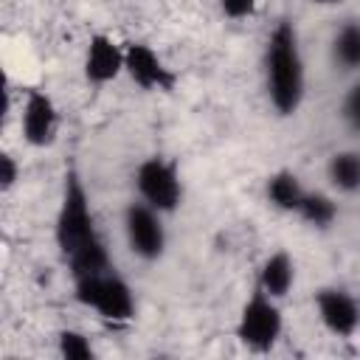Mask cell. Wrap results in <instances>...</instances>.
<instances>
[{
	"instance_id": "obj_1",
	"label": "cell",
	"mask_w": 360,
	"mask_h": 360,
	"mask_svg": "<svg viewBox=\"0 0 360 360\" xmlns=\"http://www.w3.org/2000/svg\"><path fill=\"white\" fill-rule=\"evenodd\" d=\"M53 239L73 278L104 273L112 267L107 245L96 225L87 188L76 172L65 174L62 200H59L56 219H53Z\"/></svg>"
},
{
	"instance_id": "obj_6",
	"label": "cell",
	"mask_w": 360,
	"mask_h": 360,
	"mask_svg": "<svg viewBox=\"0 0 360 360\" xmlns=\"http://www.w3.org/2000/svg\"><path fill=\"white\" fill-rule=\"evenodd\" d=\"M124 239H127V248L132 250V256H138L141 262L163 259L166 245H169L163 214L155 211L152 205H146L143 200L129 202L124 208Z\"/></svg>"
},
{
	"instance_id": "obj_13",
	"label": "cell",
	"mask_w": 360,
	"mask_h": 360,
	"mask_svg": "<svg viewBox=\"0 0 360 360\" xmlns=\"http://www.w3.org/2000/svg\"><path fill=\"white\" fill-rule=\"evenodd\" d=\"M329 59H332L335 68H340V70H346V73L360 70V22H357V20L343 22V25L332 34Z\"/></svg>"
},
{
	"instance_id": "obj_20",
	"label": "cell",
	"mask_w": 360,
	"mask_h": 360,
	"mask_svg": "<svg viewBox=\"0 0 360 360\" xmlns=\"http://www.w3.org/2000/svg\"><path fill=\"white\" fill-rule=\"evenodd\" d=\"M312 3H318V6H338V3H346V0H312Z\"/></svg>"
},
{
	"instance_id": "obj_15",
	"label": "cell",
	"mask_w": 360,
	"mask_h": 360,
	"mask_svg": "<svg viewBox=\"0 0 360 360\" xmlns=\"http://www.w3.org/2000/svg\"><path fill=\"white\" fill-rule=\"evenodd\" d=\"M338 214H340V208H338L335 197H329L326 191H309L307 188L295 217H301L312 228H329L338 219Z\"/></svg>"
},
{
	"instance_id": "obj_14",
	"label": "cell",
	"mask_w": 360,
	"mask_h": 360,
	"mask_svg": "<svg viewBox=\"0 0 360 360\" xmlns=\"http://www.w3.org/2000/svg\"><path fill=\"white\" fill-rule=\"evenodd\" d=\"M326 180L332 188H338L343 194L360 191V152H354V149L335 152L326 160Z\"/></svg>"
},
{
	"instance_id": "obj_11",
	"label": "cell",
	"mask_w": 360,
	"mask_h": 360,
	"mask_svg": "<svg viewBox=\"0 0 360 360\" xmlns=\"http://www.w3.org/2000/svg\"><path fill=\"white\" fill-rule=\"evenodd\" d=\"M292 284H295V262H292V256L287 250L270 253L259 267V284L256 287L262 292H267L270 298L281 301V298L290 295Z\"/></svg>"
},
{
	"instance_id": "obj_10",
	"label": "cell",
	"mask_w": 360,
	"mask_h": 360,
	"mask_svg": "<svg viewBox=\"0 0 360 360\" xmlns=\"http://www.w3.org/2000/svg\"><path fill=\"white\" fill-rule=\"evenodd\" d=\"M84 79L87 84H110L124 73V45L107 34H93L84 48Z\"/></svg>"
},
{
	"instance_id": "obj_18",
	"label": "cell",
	"mask_w": 360,
	"mask_h": 360,
	"mask_svg": "<svg viewBox=\"0 0 360 360\" xmlns=\"http://www.w3.org/2000/svg\"><path fill=\"white\" fill-rule=\"evenodd\" d=\"M259 0H219V11L228 20H248L256 14Z\"/></svg>"
},
{
	"instance_id": "obj_3",
	"label": "cell",
	"mask_w": 360,
	"mask_h": 360,
	"mask_svg": "<svg viewBox=\"0 0 360 360\" xmlns=\"http://www.w3.org/2000/svg\"><path fill=\"white\" fill-rule=\"evenodd\" d=\"M73 295L82 307L93 309L98 318L112 323H127L135 318V292L115 267L93 276L73 278Z\"/></svg>"
},
{
	"instance_id": "obj_19",
	"label": "cell",
	"mask_w": 360,
	"mask_h": 360,
	"mask_svg": "<svg viewBox=\"0 0 360 360\" xmlns=\"http://www.w3.org/2000/svg\"><path fill=\"white\" fill-rule=\"evenodd\" d=\"M17 180H20V163H17L14 155L3 152L0 155V188L3 191H11L17 186Z\"/></svg>"
},
{
	"instance_id": "obj_12",
	"label": "cell",
	"mask_w": 360,
	"mask_h": 360,
	"mask_svg": "<svg viewBox=\"0 0 360 360\" xmlns=\"http://www.w3.org/2000/svg\"><path fill=\"white\" fill-rule=\"evenodd\" d=\"M304 194H307V188H304L301 177L290 169H278L264 180V200L281 214H298Z\"/></svg>"
},
{
	"instance_id": "obj_5",
	"label": "cell",
	"mask_w": 360,
	"mask_h": 360,
	"mask_svg": "<svg viewBox=\"0 0 360 360\" xmlns=\"http://www.w3.org/2000/svg\"><path fill=\"white\" fill-rule=\"evenodd\" d=\"M135 191L138 200H143L155 211L174 214L183 202V180L177 166L160 155L141 160V166L135 169Z\"/></svg>"
},
{
	"instance_id": "obj_4",
	"label": "cell",
	"mask_w": 360,
	"mask_h": 360,
	"mask_svg": "<svg viewBox=\"0 0 360 360\" xmlns=\"http://www.w3.org/2000/svg\"><path fill=\"white\" fill-rule=\"evenodd\" d=\"M284 332V315L276 298L262 292L259 287L239 309L236 340L250 352H270Z\"/></svg>"
},
{
	"instance_id": "obj_8",
	"label": "cell",
	"mask_w": 360,
	"mask_h": 360,
	"mask_svg": "<svg viewBox=\"0 0 360 360\" xmlns=\"http://www.w3.org/2000/svg\"><path fill=\"white\" fill-rule=\"evenodd\" d=\"M20 132L22 141L34 149H45L59 135V110L45 90H28L20 107Z\"/></svg>"
},
{
	"instance_id": "obj_9",
	"label": "cell",
	"mask_w": 360,
	"mask_h": 360,
	"mask_svg": "<svg viewBox=\"0 0 360 360\" xmlns=\"http://www.w3.org/2000/svg\"><path fill=\"white\" fill-rule=\"evenodd\" d=\"M315 312L335 338H352L360 329V301L343 287H321L315 292Z\"/></svg>"
},
{
	"instance_id": "obj_16",
	"label": "cell",
	"mask_w": 360,
	"mask_h": 360,
	"mask_svg": "<svg viewBox=\"0 0 360 360\" xmlns=\"http://www.w3.org/2000/svg\"><path fill=\"white\" fill-rule=\"evenodd\" d=\"M56 352L65 360H93L96 357L90 338L79 329H59L56 332Z\"/></svg>"
},
{
	"instance_id": "obj_17",
	"label": "cell",
	"mask_w": 360,
	"mask_h": 360,
	"mask_svg": "<svg viewBox=\"0 0 360 360\" xmlns=\"http://www.w3.org/2000/svg\"><path fill=\"white\" fill-rule=\"evenodd\" d=\"M340 118L352 132L360 135V79L346 90V96L340 101Z\"/></svg>"
},
{
	"instance_id": "obj_7",
	"label": "cell",
	"mask_w": 360,
	"mask_h": 360,
	"mask_svg": "<svg viewBox=\"0 0 360 360\" xmlns=\"http://www.w3.org/2000/svg\"><path fill=\"white\" fill-rule=\"evenodd\" d=\"M124 73L129 82L146 93H172L177 84V73L160 59V53L149 42H124Z\"/></svg>"
},
{
	"instance_id": "obj_2",
	"label": "cell",
	"mask_w": 360,
	"mask_h": 360,
	"mask_svg": "<svg viewBox=\"0 0 360 360\" xmlns=\"http://www.w3.org/2000/svg\"><path fill=\"white\" fill-rule=\"evenodd\" d=\"M264 90L276 115L290 118L301 110L307 93V65L298 42V31L290 20L276 22L264 45Z\"/></svg>"
}]
</instances>
